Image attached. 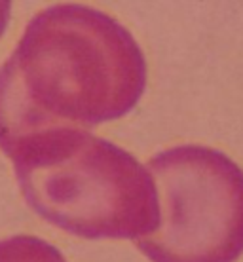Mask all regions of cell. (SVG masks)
<instances>
[{
    "instance_id": "6da1fadb",
    "label": "cell",
    "mask_w": 243,
    "mask_h": 262,
    "mask_svg": "<svg viewBox=\"0 0 243 262\" xmlns=\"http://www.w3.org/2000/svg\"><path fill=\"white\" fill-rule=\"evenodd\" d=\"M145 88V53L120 21L82 4L46 8L0 69V150L38 131L122 118Z\"/></svg>"
},
{
    "instance_id": "7a4b0ae2",
    "label": "cell",
    "mask_w": 243,
    "mask_h": 262,
    "mask_svg": "<svg viewBox=\"0 0 243 262\" xmlns=\"http://www.w3.org/2000/svg\"><path fill=\"white\" fill-rule=\"evenodd\" d=\"M29 207L46 223L85 239H141L160 224L148 167L87 129L38 131L2 150Z\"/></svg>"
},
{
    "instance_id": "277c9868",
    "label": "cell",
    "mask_w": 243,
    "mask_h": 262,
    "mask_svg": "<svg viewBox=\"0 0 243 262\" xmlns=\"http://www.w3.org/2000/svg\"><path fill=\"white\" fill-rule=\"evenodd\" d=\"M0 262H67L65 256L36 236H12L0 242Z\"/></svg>"
},
{
    "instance_id": "3957f363",
    "label": "cell",
    "mask_w": 243,
    "mask_h": 262,
    "mask_svg": "<svg viewBox=\"0 0 243 262\" xmlns=\"http://www.w3.org/2000/svg\"><path fill=\"white\" fill-rule=\"evenodd\" d=\"M160 224L137 239L152 262H236L243 255V169L228 154L179 144L148 162Z\"/></svg>"
},
{
    "instance_id": "5b68a950",
    "label": "cell",
    "mask_w": 243,
    "mask_h": 262,
    "mask_svg": "<svg viewBox=\"0 0 243 262\" xmlns=\"http://www.w3.org/2000/svg\"><path fill=\"white\" fill-rule=\"evenodd\" d=\"M10 12H12V4L6 0H0V38L6 31L8 21H10Z\"/></svg>"
}]
</instances>
